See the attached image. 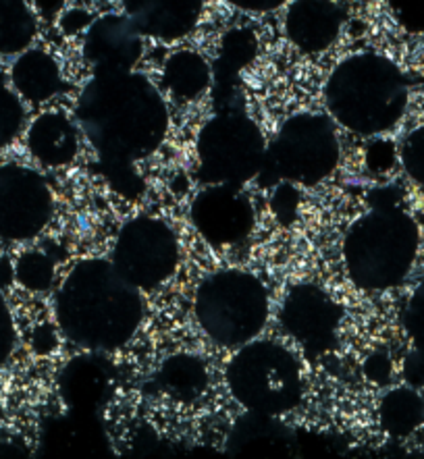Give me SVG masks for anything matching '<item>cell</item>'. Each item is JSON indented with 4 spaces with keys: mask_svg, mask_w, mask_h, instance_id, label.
<instances>
[{
    "mask_svg": "<svg viewBox=\"0 0 424 459\" xmlns=\"http://www.w3.org/2000/svg\"><path fill=\"white\" fill-rule=\"evenodd\" d=\"M75 117L108 170H127L148 159L169 129L160 91L134 69L94 74L82 90Z\"/></svg>",
    "mask_w": 424,
    "mask_h": 459,
    "instance_id": "1",
    "label": "cell"
},
{
    "mask_svg": "<svg viewBox=\"0 0 424 459\" xmlns=\"http://www.w3.org/2000/svg\"><path fill=\"white\" fill-rule=\"evenodd\" d=\"M55 316L71 343L92 353H110L138 333L143 320L142 291L117 271L113 260H80L58 287Z\"/></svg>",
    "mask_w": 424,
    "mask_h": 459,
    "instance_id": "2",
    "label": "cell"
},
{
    "mask_svg": "<svg viewBox=\"0 0 424 459\" xmlns=\"http://www.w3.org/2000/svg\"><path fill=\"white\" fill-rule=\"evenodd\" d=\"M331 119L356 135L394 129L406 113L408 82L391 58L358 52L333 69L324 85Z\"/></svg>",
    "mask_w": 424,
    "mask_h": 459,
    "instance_id": "3",
    "label": "cell"
},
{
    "mask_svg": "<svg viewBox=\"0 0 424 459\" xmlns=\"http://www.w3.org/2000/svg\"><path fill=\"white\" fill-rule=\"evenodd\" d=\"M419 247L420 231L412 216L395 204H376L345 233V273L362 291L394 290L412 271Z\"/></svg>",
    "mask_w": 424,
    "mask_h": 459,
    "instance_id": "4",
    "label": "cell"
},
{
    "mask_svg": "<svg viewBox=\"0 0 424 459\" xmlns=\"http://www.w3.org/2000/svg\"><path fill=\"white\" fill-rule=\"evenodd\" d=\"M225 378L233 399L252 416L277 418L302 402L304 383L298 358L277 341L254 339L236 347Z\"/></svg>",
    "mask_w": 424,
    "mask_h": 459,
    "instance_id": "5",
    "label": "cell"
},
{
    "mask_svg": "<svg viewBox=\"0 0 424 459\" xmlns=\"http://www.w3.org/2000/svg\"><path fill=\"white\" fill-rule=\"evenodd\" d=\"M269 312V291L247 271L227 268L212 273L195 291V323L221 347H241L258 339Z\"/></svg>",
    "mask_w": 424,
    "mask_h": 459,
    "instance_id": "6",
    "label": "cell"
},
{
    "mask_svg": "<svg viewBox=\"0 0 424 459\" xmlns=\"http://www.w3.org/2000/svg\"><path fill=\"white\" fill-rule=\"evenodd\" d=\"M264 156L263 131L238 107L219 110L195 142L198 177L204 186H246L260 175Z\"/></svg>",
    "mask_w": 424,
    "mask_h": 459,
    "instance_id": "7",
    "label": "cell"
},
{
    "mask_svg": "<svg viewBox=\"0 0 424 459\" xmlns=\"http://www.w3.org/2000/svg\"><path fill=\"white\" fill-rule=\"evenodd\" d=\"M342 159L335 121L327 115L299 113L287 119L271 143H266L260 173L291 186L312 187L323 183Z\"/></svg>",
    "mask_w": 424,
    "mask_h": 459,
    "instance_id": "8",
    "label": "cell"
},
{
    "mask_svg": "<svg viewBox=\"0 0 424 459\" xmlns=\"http://www.w3.org/2000/svg\"><path fill=\"white\" fill-rule=\"evenodd\" d=\"M113 264L140 291H152L165 285L177 271V235L165 221L135 216L117 235Z\"/></svg>",
    "mask_w": 424,
    "mask_h": 459,
    "instance_id": "9",
    "label": "cell"
},
{
    "mask_svg": "<svg viewBox=\"0 0 424 459\" xmlns=\"http://www.w3.org/2000/svg\"><path fill=\"white\" fill-rule=\"evenodd\" d=\"M55 195L42 173L23 165H0V241L25 244L48 227Z\"/></svg>",
    "mask_w": 424,
    "mask_h": 459,
    "instance_id": "10",
    "label": "cell"
},
{
    "mask_svg": "<svg viewBox=\"0 0 424 459\" xmlns=\"http://www.w3.org/2000/svg\"><path fill=\"white\" fill-rule=\"evenodd\" d=\"M195 231L214 247H231L250 238L256 212L244 186H204L189 206Z\"/></svg>",
    "mask_w": 424,
    "mask_h": 459,
    "instance_id": "11",
    "label": "cell"
},
{
    "mask_svg": "<svg viewBox=\"0 0 424 459\" xmlns=\"http://www.w3.org/2000/svg\"><path fill=\"white\" fill-rule=\"evenodd\" d=\"M339 320V306L316 285L293 287L281 307L285 331L310 353H324L335 343Z\"/></svg>",
    "mask_w": 424,
    "mask_h": 459,
    "instance_id": "12",
    "label": "cell"
},
{
    "mask_svg": "<svg viewBox=\"0 0 424 459\" xmlns=\"http://www.w3.org/2000/svg\"><path fill=\"white\" fill-rule=\"evenodd\" d=\"M142 34L123 15H102L88 25L83 56L94 74L132 71L142 58Z\"/></svg>",
    "mask_w": 424,
    "mask_h": 459,
    "instance_id": "13",
    "label": "cell"
},
{
    "mask_svg": "<svg viewBox=\"0 0 424 459\" xmlns=\"http://www.w3.org/2000/svg\"><path fill=\"white\" fill-rule=\"evenodd\" d=\"M345 11L337 0H293L285 13V34L298 50L318 55L342 34Z\"/></svg>",
    "mask_w": 424,
    "mask_h": 459,
    "instance_id": "14",
    "label": "cell"
},
{
    "mask_svg": "<svg viewBox=\"0 0 424 459\" xmlns=\"http://www.w3.org/2000/svg\"><path fill=\"white\" fill-rule=\"evenodd\" d=\"M121 4L142 36L177 42L198 25L204 0H121Z\"/></svg>",
    "mask_w": 424,
    "mask_h": 459,
    "instance_id": "15",
    "label": "cell"
},
{
    "mask_svg": "<svg viewBox=\"0 0 424 459\" xmlns=\"http://www.w3.org/2000/svg\"><path fill=\"white\" fill-rule=\"evenodd\" d=\"M28 150L42 167L56 169L69 165L80 150V134L75 123L63 113H44L28 129Z\"/></svg>",
    "mask_w": 424,
    "mask_h": 459,
    "instance_id": "16",
    "label": "cell"
},
{
    "mask_svg": "<svg viewBox=\"0 0 424 459\" xmlns=\"http://www.w3.org/2000/svg\"><path fill=\"white\" fill-rule=\"evenodd\" d=\"M9 80L17 94L31 104L47 102L65 90L61 67L44 50L22 52L13 63Z\"/></svg>",
    "mask_w": 424,
    "mask_h": 459,
    "instance_id": "17",
    "label": "cell"
},
{
    "mask_svg": "<svg viewBox=\"0 0 424 459\" xmlns=\"http://www.w3.org/2000/svg\"><path fill=\"white\" fill-rule=\"evenodd\" d=\"M212 69L206 58L194 50L173 52L162 67V85L175 100L192 102L211 88Z\"/></svg>",
    "mask_w": 424,
    "mask_h": 459,
    "instance_id": "18",
    "label": "cell"
},
{
    "mask_svg": "<svg viewBox=\"0 0 424 459\" xmlns=\"http://www.w3.org/2000/svg\"><path fill=\"white\" fill-rule=\"evenodd\" d=\"M378 422L391 437H410L424 422V399L412 386L391 389L378 405Z\"/></svg>",
    "mask_w": 424,
    "mask_h": 459,
    "instance_id": "19",
    "label": "cell"
},
{
    "mask_svg": "<svg viewBox=\"0 0 424 459\" xmlns=\"http://www.w3.org/2000/svg\"><path fill=\"white\" fill-rule=\"evenodd\" d=\"M38 31L36 15L28 0H0V55H22Z\"/></svg>",
    "mask_w": 424,
    "mask_h": 459,
    "instance_id": "20",
    "label": "cell"
},
{
    "mask_svg": "<svg viewBox=\"0 0 424 459\" xmlns=\"http://www.w3.org/2000/svg\"><path fill=\"white\" fill-rule=\"evenodd\" d=\"M254 55H256V40L250 31L236 30L225 38L221 58L212 69V80L217 82V90H227V107H229V88L236 82L239 69H244Z\"/></svg>",
    "mask_w": 424,
    "mask_h": 459,
    "instance_id": "21",
    "label": "cell"
},
{
    "mask_svg": "<svg viewBox=\"0 0 424 459\" xmlns=\"http://www.w3.org/2000/svg\"><path fill=\"white\" fill-rule=\"evenodd\" d=\"M160 383L167 393L177 399L198 397L206 385V370L200 359L179 356L162 366Z\"/></svg>",
    "mask_w": 424,
    "mask_h": 459,
    "instance_id": "22",
    "label": "cell"
},
{
    "mask_svg": "<svg viewBox=\"0 0 424 459\" xmlns=\"http://www.w3.org/2000/svg\"><path fill=\"white\" fill-rule=\"evenodd\" d=\"M23 98L17 94L9 77L0 71V148L11 146L23 129Z\"/></svg>",
    "mask_w": 424,
    "mask_h": 459,
    "instance_id": "23",
    "label": "cell"
},
{
    "mask_svg": "<svg viewBox=\"0 0 424 459\" xmlns=\"http://www.w3.org/2000/svg\"><path fill=\"white\" fill-rule=\"evenodd\" d=\"M13 279L30 291H47L55 281V264L47 254L25 252L13 266Z\"/></svg>",
    "mask_w": 424,
    "mask_h": 459,
    "instance_id": "24",
    "label": "cell"
},
{
    "mask_svg": "<svg viewBox=\"0 0 424 459\" xmlns=\"http://www.w3.org/2000/svg\"><path fill=\"white\" fill-rule=\"evenodd\" d=\"M400 160L410 179L424 186V126L406 135L400 148Z\"/></svg>",
    "mask_w": 424,
    "mask_h": 459,
    "instance_id": "25",
    "label": "cell"
},
{
    "mask_svg": "<svg viewBox=\"0 0 424 459\" xmlns=\"http://www.w3.org/2000/svg\"><path fill=\"white\" fill-rule=\"evenodd\" d=\"M403 329L412 339L414 347L424 350V277L414 287L406 307H403Z\"/></svg>",
    "mask_w": 424,
    "mask_h": 459,
    "instance_id": "26",
    "label": "cell"
},
{
    "mask_svg": "<svg viewBox=\"0 0 424 459\" xmlns=\"http://www.w3.org/2000/svg\"><path fill=\"white\" fill-rule=\"evenodd\" d=\"M395 22L406 31L424 34V0H387Z\"/></svg>",
    "mask_w": 424,
    "mask_h": 459,
    "instance_id": "27",
    "label": "cell"
},
{
    "mask_svg": "<svg viewBox=\"0 0 424 459\" xmlns=\"http://www.w3.org/2000/svg\"><path fill=\"white\" fill-rule=\"evenodd\" d=\"M17 343V331L15 323H13V314L9 310V304L0 293V368L9 362V358L15 351Z\"/></svg>",
    "mask_w": 424,
    "mask_h": 459,
    "instance_id": "28",
    "label": "cell"
},
{
    "mask_svg": "<svg viewBox=\"0 0 424 459\" xmlns=\"http://www.w3.org/2000/svg\"><path fill=\"white\" fill-rule=\"evenodd\" d=\"M403 377L410 386H424V350H416L410 353L403 362Z\"/></svg>",
    "mask_w": 424,
    "mask_h": 459,
    "instance_id": "29",
    "label": "cell"
},
{
    "mask_svg": "<svg viewBox=\"0 0 424 459\" xmlns=\"http://www.w3.org/2000/svg\"><path fill=\"white\" fill-rule=\"evenodd\" d=\"M227 3L238 6V9H241V11L269 13V11L279 9V6L285 4L287 0H227Z\"/></svg>",
    "mask_w": 424,
    "mask_h": 459,
    "instance_id": "30",
    "label": "cell"
},
{
    "mask_svg": "<svg viewBox=\"0 0 424 459\" xmlns=\"http://www.w3.org/2000/svg\"><path fill=\"white\" fill-rule=\"evenodd\" d=\"M63 3H65V0H34L38 11H40L42 15H47V17L56 15V13L63 9Z\"/></svg>",
    "mask_w": 424,
    "mask_h": 459,
    "instance_id": "31",
    "label": "cell"
}]
</instances>
